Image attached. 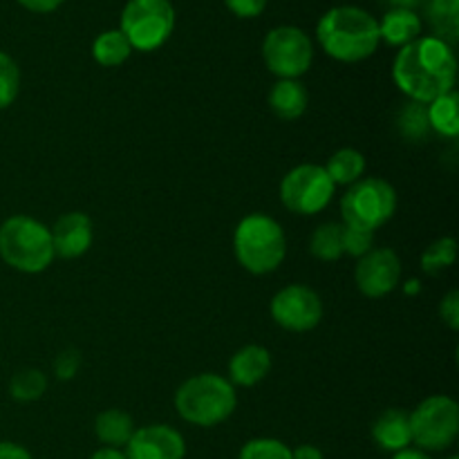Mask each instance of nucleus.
<instances>
[{"label": "nucleus", "instance_id": "obj_1", "mask_svg": "<svg viewBox=\"0 0 459 459\" xmlns=\"http://www.w3.org/2000/svg\"><path fill=\"white\" fill-rule=\"evenodd\" d=\"M393 79L417 103H430L455 88L457 58L451 45L435 36H420L397 54Z\"/></svg>", "mask_w": 459, "mask_h": 459}, {"label": "nucleus", "instance_id": "obj_2", "mask_svg": "<svg viewBox=\"0 0 459 459\" xmlns=\"http://www.w3.org/2000/svg\"><path fill=\"white\" fill-rule=\"evenodd\" d=\"M318 43L327 56L341 63H359L379 48V22L361 7H334L318 21Z\"/></svg>", "mask_w": 459, "mask_h": 459}, {"label": "nucleus", "instance_id": "obj_3", "mask_svg": "<svg viewBox=\"0 0 459 459\" xmlns=\"http://www.w3.org/2000/svg\"><path fill=\"white\" fill-rule=\"evenodd\" d=\"M238 406L236 390L224 377L206 372L184 381L175 393V408L188 424L211 429L233 415Z\"/></svg>", "mask_w": 459, "mask_h": 459}, {"label": "nucleus", "instance_id": "obj_4", "mask_svg": "<svg viewBox=\"0 0 459 459\" xmlns=\"http://www.w3.org/2000/svg\"><path fill=\"white\" fill-rule=\"evenodd\" d=\"M236 258L247 272L263 276L281 267L287 254L285 231L273 218L264 213H251L238 224L233 236Z\"/></svg>", "mask_w": 459, "mask_h": 459}, {"label": "nucleus", "instance_id": "obj_5", "mask_svg": "<svg viewBox=\"0 0 459 459\" xmlns=\"http://www.w3.org/2000/svg\"><path fill=\"white\" fill-rule=\"evenodd\" d=\"M0 255L22 273H40L52 264V236L45 224L27 215H13L0 227Z\"/></svg>", "mask_w": 459, "mask_h": 459}, {"label": "nucleus", "instance_id": "obj_6", "mask_svg": "<svg viewBox=\"0 0 459 459\" xmlns=\"http://www.w3.org/2000/svg\"><path fill=\"white\" fill-rule=\"evenodd\" d=\"M397 211V193L381 178H363L348 188L341 200L345 227L375 233Z\"/></svg>", "mask_w": 459, "mask_h": 459}, {"label": "nucleus", "instance_id": "obj_7", "mask_svg": "<svg viewBox=\"0 0 459 459\" xmlns=\"http://www.w3.org/2000/svg\"><path fill=\"white\" fill-rule=\"evenodd\" d=\"M175 9L170 0H128L121 13V31L130 48L152 52L173 34Z\"/></svg>", "mask_w": 459, "mask_h": 459}, {"label": "nucleus", "instance_id": "obj_8", "mask_svg": "<svg viewBox=\"0 0 459 459\" xmlns=\"http://www.w3.org/2000/svg\"><path fill=\"white\" fill-rule=\"evenodd\" d=\"M411 420L412 442L421 451H446L459 435V408L455 399L446 394H435L424 399L408 415Z\"/></svg>", "mask_w": 459, "mask_h": 459}, {"label": "nucleus", "instance_id": "obj_9", "mask_svg": "<svg viewBox=\"0 0 459 459\" xmlns=\"http://www.w3.org/2000/svg\"><path fill=\"white\" fill-rule=\"evenodd\" d=\"M334 182L323 166L300 164L281 182V200L296 215H314L325 209L334 197Z\"/></svg>", "mask_w": 459, "mask_h": 459}, {"label": "nucleus", "instance_id": "obj_10", "mask_svg": "<svg viewBox=\"0 0 459 459\" xmlns=\"http://www.w3.org/2000/svg\"><path fill=\"white\" fill-rule=\"evenodd\" d=\"M263 58L278 79H299L312 65V40L299 27H276L264 39Z\"/></svg>", "mask_w": 459, "mask_h": 459}, {"label": "nucleus", "instance_id": "obj_11", "mask_svg": "<svg viewBox=\"0 0 459 459\" xmlns=\"http://www.w3.org/2000/svg\"><path fill=\"white\" fill-rule=\"evenodd\" d=\"M272 318L290 332H309L321 323V296L305 285H287L272 299Z\"/></svg>", "mask_w": 459, "mask_h": 459}, {"label": "nucleus", "instance_id": "obj_12", "mask_svg": "<svg viewBox=\"0 0 459 459\" xmlns=\"http://www.w3.org/2000/svg\"><path fill=\"white\" fill-rule=\"evenodd\" d=\"M402 278V260L393 249H372L359 258L354 281L359 291L368 299H384Z\"/></svg>", "mask_w": 459, "mask_h": 459}, {"label": "nucleus", "instance_id": "obj_13", "mask_svg": "<svg viewBox=\"0 0 459 459\" xmlns=\"http://www.w3.org/2000/svg\"><path fill=\"white\" fill-rule=\"evenodd\" d=\"M126 459H184L186 444L175 429L164 424L143 426L134 430L126 444Z\"/></svg>", "mask_w": 459, "mask_h": 459}, {"label": "nucleus", "instance_id": "obj_14", "mask_svg": "<svg viewBox=\"0 0 459 459\" xmlns=\"http://www.w3.org/2000/svg\"><path fill=\"white\" fill-rule=\"evenodd\" d=\"M52 236L54 255L56 258H79L92 245V220L85 213H65L56 220Z\"/></svg>", "mask_w": 459, "mask_h": 459}, {"label": "nucleus", "instance_id": "obj_15", "mask_svg": "<svg viewBox=\"0 0 459 459\" xmlns=\"http://www.w3.org/2000/svg\"><path fill=\"white\" fill-rule=\"evenodd\" d=\"M272 370V354L263 345H245L233 354L229 363V381L231 385L254 388Z\"/></svg>", "mask_w": 459, "mask_h": 459}, {"label": "nucleus", "instance_id": "obj_16", "mask_svg": "<svg viewBox=\"0 0 459 459\" xmlns=\"http://www.w3.org/2000/svg\"><path fill=\"white\" fill-rule=\"evenodd\" d=\"M372 439L377 442V446L390 453H399L408 448V444L412 442L408 412L402 411V408H390V411L381 412L375 424H372Z\"/></svg>", "mask_w": 459, "mask_h": 459}, {"label": "nucleus", "instance_id": "obj_17", "mask_svg": "<svg viewBox=\"0 0 459 459\" xmlns=\"http://www.w3.org/2000/svg\"><path fill=\"white\" fill-rule=\"evenodd\" d=\"M421 18L412 9H390L379 22V39L393 48H406L408 43L420 39Z\"/></svg>", "mask_w": 459, "mask_h": 459}, {"label": "nucleus", "instance_id": "obj_18", "mask_svg": "<svg viewBox=\"0 0 459 459\" xmlns=\"http://www.w3.org/2000/svg\"><path fill=\"white\" fill-rule=\"evenodd\" d=\"M307 90L296 79H281L269 92V108L285 121H294L307 110Z\"/></svg>", "mask_w": 459, "mask_h": 459}, {"label": "nucleus", "instance_id": "obj_19", "mask_svg": "<svg viewBox=\"0 0 459 459\" xmlns=\"http://www.w3.org/2000/svg\"><path fill=\"white\" fill-rule=\"evenodd\" d=\"M94 433H97L99 442L108 444L110 448L126 446L134 433L133 417L124 411H117V408L101 412L94 421Z\"/></svg>", "mask_w": 459, "mask_h": 459}, {"label": "nucleus", "instance_id": "obj_20", "mask_svg": "<svg viewBox=\"0 0 459 459\" xmlns=\"http://www.w3.org/2000/svg\"><path fill=\"white\" fill-rule=\"evenodd\" d=\"M429 22L435 39L453 48L459 39V0H430Z\"/></svg>", "mask_w": 459, "mask_h": 459}, {"label": "nucleus", "instance_id": "obj_21", "mask_svg": "<svg viewBox=\"0 0 459 459\" xmlns=\"http://www.w3.org/2000/svg\"><path fill=\"white\" fill-rule=\"evenodd\" d=\"M323 169L330 175L334 186L336 184L352 186V184L359 182V179L363 178V173H366V157L359 151H354V148H343V151L334 152Z\"/></svg>", "mask_w": 459, "mask_h": 459}, {"label": "nucleus", "instance_id": "obj_22", "mask_svg": "<svg viewBox=\"0 0 459 459\" xmlns=\"http://www.w3.org/2000/svg\"><path fill=\"white\" fill-rule=\"evenodd\" d=\"M457 103L459 97L455 90L442 94L430 106L426 108V117H429V128L439 133L442 137H457L459 133V117H457Z\"/></svg>", "mask_w": 459, "mask_h": 459}, {"label": "nucleus", "instance_id": "obj_23", "mask_svg": "<svg viewBox=\"0 0 459 459\" xmlns=\"http://www.w3.org/2000/svg\"><path fill=\"white\" fill-rule=\"evenodd\" d=\"M130 52H133V48H130L128 39H126L121 30L103 31L101 36H97L92 45L94 61L103 67L121 65L130 56Z\"/></svg>", "mask_w": 459, "mask_h": 459}, {"label": "nucleus", "instance_id": "obj_24", "mask_svg": "<svg viewBox=\"0 0 459 459\" xmlns=\"http://www.w3.org/2000/svg\"><path fill=\"white\" fill-rule=\"evenodd\" d=\"M309 251H312V255H316L318 260H325V263L339 260L341 255H343V224H321V227L312 233Z\"/></svg>", "mask_w": 459, "mask_h": 459}, {"label": "nucleus", "instance_id": "obj_25", "mask_svg": "<svg viewBox=\"0 0 459 459\" xmlns=\"http://www.w3.org/2000/svg\"><path fill=\"white\" fill-rule=\"evenodd\" d=\"M48 390V377L36 368H25V370L16 372L9 384V394L16 402H36Z\"/></svg>", "mask_w": 459, "mask_h": 459}, {"label": "nucleus", "instance_id": "obj_26", "mask_svg": "<svg viewBox=\"0 0 459 459\" xmlns=\"http://www.w3.org/2000/svg\"><path fill=\"white\" fill-rule=\"evenodd\" d=\"M455 255L457 242L453 238H439L421 255V269L430 273V276H437V273H442L444 269H448L455 263Z\"/></svg>", "mask_w": 459, "mask_h": 459}, {"label": "nucleus", "instance_id": "obj_27", "mask_svg": "<svg viewBox=\"0 0 459 459\" xmlns=\"http://www.w3.org/2000/svg\"><path fill=\"white\" fill-rule=\"evenodd\" d=\"M397 128L402 133L403 139H411V142H420L429 133V117H426V103H408L402 110L397 119Z\"/></svg>", "mask_w": 459, "mask_h": 459}, {"label": "nucleus", "instance_id": "obj_28", "mask_svg": "<svg viewBox=\"0 0 459 459\" xmlns=\"http://www.w3.org/2000/svg\"><path fill=\"white\" fill-rule=\"evenodd\" d=\"M21 88V70L9 54L0 52V110L9 108L18 97Z\"/></svg>", "mask_w": 459, "mask_h": 459}, {"label": "nucleus", "instance_id": "obj_29", "mask_svg": "<svg viewBox=\"0 0 459 459\" xmlns=\"http://www.w3.org/2000/svg\"><path fill=\"white\" fill-rule=\"evenodd\" d=\"M238 459H291V451L278 439H251Z\"/></svg>", "mask_w": 459, "mask_h": 459}, {"label": "nucleus", "instance_id": "obj_30", "mask_svg": "<svg viewBox=\"0 0 459 459\" xmlns=\"http://www.w3.org/2000/svg\"><path fill=\"white\" fill-rule=\"evenodd\" d=\"M372 242H375V236L370 231H361V229H352L343 224V254L363 258L368 251H372Z\"/></svg>", "mask_w": 459, "mask_h": 459}, {"label": "nucleus", "instance_id": "obj_31", "mask_svg": "<svg viewBox=\"0 0 459 459\" xmlns=\"http://www.w3.org/2000/svg\"><path fill=\"white\" fill-rule=\"evenodd\" d=\"M79 368H81V354L76 352L74 348H70L56 357V361H54V375H56V379L61 381H70L74 379Z\"/></svg>", "mask_w": 459, "mask_h": 459}, {"label": "nucleus", "instance_id": "obj_32", "mask_svg": "<svg viewBox=\"0 0 459 459\" xmlns=\"http://www.w3.org/2000/svg\"><path fill=\"white\" fill-rule=\"evenodd\" d=\"M224 3L240 18H255L267 7V0H224Z\"/></svg>", "mask_w": 459, "mask_h": 459}, {"label": "nucleus", "instance_id": "obj_33", "mask_svg": "<svg viewBox=\"0 0 459 459\" xmlns=\"http://www.w3.org/2000/svg\"><path fill=\"white\" fill-rule=\"evenodd\" d=\"M439 314L446 321V325L451 330H459V294L457 291H448L446 299L442 300V307H439Z\"/></svg>", "mask_w": 459, "mask_h": 459}, {"label": "nucleus", "instance_id": "obj_34", "mask_svg": "<svg viewBox=\"0 0 459 459\" xmlns=\"http://www.w3.org/2000/svg\"><path fill=\"white\" fill-rule=\"evenodd\" d=\"M22 7H27L30 12H39V13H48L54 12L56 7H61L63 0H18Z\"/></svg>", "mask_w": 459, "mask_h": 459}, {"label": "nucleus", "instance_id": "obj_35", "mask_svg": "<svg viewBox=\"0 0 459 459\" xmlns=\"http://www.w3.org/2000/svg\"><path fill=\"white\" fill-rule=\"evenodd\" d=\"M0 459H31V455L18 444L3 442L0 444Z\"/></svg>", "mask_w": 459, "mask_h": 459}, {"label": "nucleus", "instance_id": "obj_36", "mask_svg": "<svg viewBox=\"0 0 459 459\" xmlns=\"http://www.w3.org/2000/svg\"><path fill=\"white\" fill-rule=\"evenodd\" d=\"M291 459H323V453L312 444H303L296 451H291Z\"/></svg>", "mask_w": 459, "mask_h": 459}, {"label": "nucleus", "instance_id": "obj_37", "mask_svg": "<svg viewBox=\"0 0 459 459\" xmlns=\"http://www.w3.org/2000/svg\"><path fill=\"white\" fill-rule=\"evenodd\" d=\"M90 459H126V455L119 448H101V451L94 453Z\"/></svg>", "mask_w": 459, "mask_h": 459}, {"label": "nucleus", "instance_id": "obj_38", "mask_svg": "<svg viewBox=\"0 0 459 459\" xmlns=\"http://www.w3.org/2000/svg\"><path fill=\"white\" fill-rule=\"evenodd\" d=\"M393 459H430L424 451H415V448H403V451L394 453Z\"/></svg>", "mask_w": 459, "mask_h": 459}, {"label": "nucleus", "instance_id": "obj_39", "mask_svg": "<svg viewBox=\"0 0 459 459\" xmlns=\"http://www.w3.org/2000/svg\"><path fill=\"white\" fill-rule=\"evenodd\" d=\"M390 3H394V9H397V7L411 9L412 4H415V0H390Z\"/></svg>", "mask_w": 459, "mask_h": 459}, {"label": "nucleus", "instance_id": "obj_40", "mask_svg": "<svg viewBox=\"0 0 459 459\" xmlns=\"http://www.w3.org/2000/svg\"><path fill=\"white\" fill-rule=\"evenodd\" d=\"M417 290H420V287H417V281H411V282H408V287H406L408 294H415Z\"/></svg>", "mask_w": 459, "mask_h": 459}, {"label": "nucleus", "instance_id": "obj_41", "mask_svg": "<svg viewBox=\"0 0 459 459\" xmlns=\"http://www.w3.org/2000/svg\"><path fill=\"white\" fill-rule=\"evenodd\" d=\"M448 459H459V457H448Z\"/></svg>", "mask_w": 459, "mask_h": 459}]
</instances>
